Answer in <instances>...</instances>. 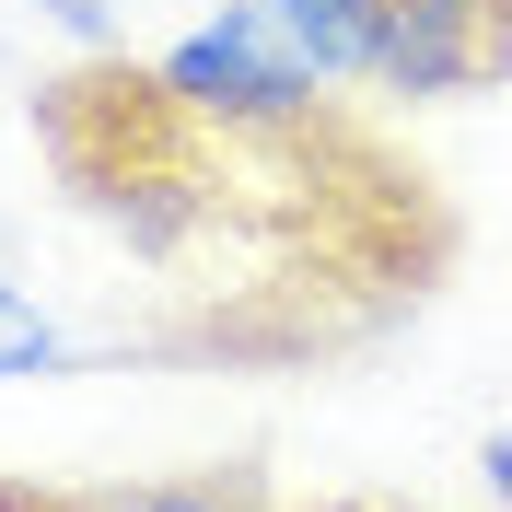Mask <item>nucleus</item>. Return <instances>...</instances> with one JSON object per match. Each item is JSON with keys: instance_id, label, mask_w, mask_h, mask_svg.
<instances>
[{"instance_id": "f257e3e1", "label": "nucleus", "mask_w": 512, "mask_h": 512, "mask_svg": "<svg viewBox=\"0 0 512 512\" xmlns=\"http://www.w3.org/2000/svg\"><path fill=\"white\" fill-rule=\"evenodd\" d=\"M152 94L187 105V117H222V128H291V117H315L326 82H315V59H303L256 0H233L222 24H198V35L163 47Z\"/></svg>"}, {"instance_id": "f03ea898", "label": "nucleus", "mask_w": 512, "mask_h": 512, "mask_svg": "<svg viewBox=\"0 0 512 512\" xmlns=\"http://www.w3.org/2000/svg\"><path fill=\"white\" fill-rule=\"evenodd\" d=\"M512 59V12L501 0H384V47H373V82L384 94H466Z\"/></svg>"}, {"instance_id": "7ed1b4c3", "label": "nucleus", "mask_w": 512, "mask_h": 512, "mask_svg": "<svg viewBox=\"0 0 512 512\" xmlns=\"http://www.w3.org/2000/svg\"><path fill=\"white\" fill-rule=\"evenodd\" d=\"M268 24L315 59V82H373V47H384V0H256Z\"/></svg>"}, {"instance_id": "20e7f679", "label": "nucleus", "mask_w": 512, "mask_h": 512, "mask_svg": "<svg viewBox=\"0 0 512 512\" xmlns=\"http://www.w3.org/2000/svg\"><path fill=\"white\" fill-rule=\"evenodd\" d=\"M35 373H70V338L35 315L12 280H0V384H35Z\"/></svg>"}, {"instance_id": "39448f33", "label": "nucleus", "mask_w": 512, "mask_h": 512, "mask_svg": "<svg viewBox=\"0 0 512 512\" xmlns=\"http://www.w3.org/2000/svg\"><path fill=\"white\" fill-rule=\"evenodd\" d=\"M245 478H175V489H117V501H82V512H245Z\"/></svg>"}, {"instance_id": "423d86ee", "label": "nucleus", "mask_w": 512, "mask_h": 512, "mask_svg": "<svg viewBox=\"0 0 512 512\" xmlns=\"http://www.w3.org/2000/svg\"><path fill=\"white\" fill-rule=\"evenodd\" d=\"M478 478H489V501L512 512V431H489V443H478Z\"/></svg>"}, {"instance_id": "0eeeda50", "label": "nucleus", "mask_w": 512, "mask_h": 512, "mask_svg": "<svg viewBox=\"0 0 512 512\" xmlns=\"http://www.w3.org/2000/svg\"><path fill=\"white\" fill-rule=\"evenodd\" d=\"M0 512H70V501H12V489H0Z\"/></svg>"}, {"instance_id": "6e6552de", "label": "nucleus", "mask_w": 512, "mask_h": 512, "mask_svg": "<svg viewBox=\"0 0 512 512\" xmlns=\"http://www.w3.org/2000/svg\"><path fill=\"white\" fill-rule=\"evenodd\" d=\"M245 512H280V501H245Z\"/></svg>"}, {"instance_id": "1a4fd4ad", "label": "nucleus", "mask_w": 512, "mask_h": 512, "mask_svg": "<svg viewBox=\"0 0 512 512\" xmlns=\"http://www.w3.org/2000/svg\"><path fill=\"white\" fill-rule=\"evenodd\" d=\"M501 12H512V0H501Z\"/></svg>"}]
</instances>
